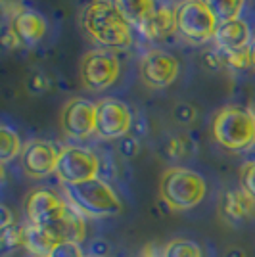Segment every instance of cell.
I'll return each mask as SVG.
<instances>
[{
	"mask_svg": "<svg viewBox=\"0 0 255 257\" xmlns=\"http://www.w3.org/2000/svg\"><path fill=\"white\" fill-rule=\"evenodd\" d=\"M203 2L219 23L238 20L244 8V0H203Z\"/></svg>",
	"mask_w": 255,
	"mask_h": 257,
	"instance_id": "cell-20",
	"label": "cell"
},
{
	"mask_svg": "<svg viewBox=\"0 0 255 257\" xmlns=\"http://www.w3.org/2000/svg\"><path fill=\"white\" fill-rule=\"evenodd\" d=\"M177 33L192 44H203L211 41L217 33L219 22L205 6L203 0H181L175 6Z\"/></svg>",
	"mask_w": 255,
	"mask_h": 257,
	"instance_id": "cell-5",
	"label": "cell"
},
{
	"mask_svg": "<svg viewBox=\"0 0 255 257\" xmlns=\"http://www.w3.org/2000/svg\"><path fill=\"white\" fill-rule=\"evenodd\" d=\"M65 194L75 209L88 217H111L123 207L115 190L98 177L79 184H67Z\"/></svg>",
	"mask_w": 255,
	"mask_h": 257,
	"instance_id": "cell-4",
	"label": "cell"
},
{
	"mask_svg": "<svg viewBox=\"0 0 255 257\" xmlns=\"http://www.w3.org/2000/svg\"><path fill=\"white\" fill-rule=\"evenodd\" d=\"M48 86H50L48 77L44 75V73H41V71L33 73V75L27 79V88H29L31 92H44Z\"/></svg>",
	"mask_w": 255,
	"mask_h": 257,
	"instance_id": "cell-28",
	"label": "cell"
},
{
	"mask_svg": "<svg viewBox=\"0 0 255 257\" xmlns=\"http://www.w3.org/2000/svg\"><path fill=\"white\" fill-rule=\"evenodd\" d=\"M48 257H85L79 242H58Z\"/></svg>",
	"mask_w": 255,
	"mask_h": 257,
	"instance_id": "cell-26",
	"label": "cell"
},
{
	"mask_svg": "<svg viewBox=\"0 0 255 257\" xmlns=\"http://www.w3.org/2000/svg\"><path fill=\"white\" fill-rule=\"evenodd\" d=\"M81 81L88 90H104L119 79L121 62L115 54L107 48H94L86 52L81 60Z\"/></svg>",
	"mask_w": 255,
	"mask_h": 257,
	"instance_id": "cell-6",
	"label": "cell"
},
{
	"mask_svg": "<svg viewBox=\"0 0 255 257\" xmlns=\"http://www.w3.org/2000/svg\"><path fill=\"white\" fill-rule=\"evenodd\" d=\"M142 257H163V249H158L156 246H148L144 249Z\"/></svg>",
	"mask_w": 255,
	"mask_h": 257,
	"instance_id": "cell-34",
	"label": "cell"
},
{
	"mask_svg": "<svg viewBox=\"0 0 255 257\" xmlns=\"http://www.w3.org/2000/svg\"><path fill=\"white\" fill-rule=\"evenodd\" d=\"M123 139H125V137H123ZM121 152H123L125 156H133V154L137 152V144H135V140L133 139L123 140V144H121Z\"/></svg>",
	"mask_w": 255,
	"mask_h": 257,
	"instance_id": "cell-33",
	"label": "cell"
},
{
	"mask_svg": "<svg viewBox=\"0 0 255 257\" xmlns=\"http://www.w3.org/2000/svg\"><path fill=\"white\" fill-rule=\"evenodd\" d=\"M0 211H2V223H0V226H2V228H8V226L14 225V215H12L10 209H8L6 205H2Z\"/></svg>",
	"mask_w": 255,
	"mask_h": 257,
	"instance_id": "cell-32",
	"label": "cell"
},
{
	"mask_svg": "<svg viewBox=\"0 0 255 257\" xmlns=\"http://www.w3.org/2000/svg\"><path fill=\"white\" fill-rule=\"evenodd\" d=\"M203 62H205V65L209 67V69H221V67H224L226 65V62H224V56L221 50H211V52H207L205 56H203Z\"/></svg>",
	"mask_w": 255,
	"mask_h": 257,
	"instance_id": "cell-30",
	"label": "cell"
},
{
	"mask_svg": "<svg viewBox=\"0 0 255 257\" xmlns=\"http://www.w3.org/2000/svg\"><path fill=\"white\" fill-rule=\"evenodd\" d=\"M165 152H167V156L169 158H181L186 154V142L179 137H175V139H171L167 142V146H165Z\"/></svg>",
	"mask_w": 255,
	"mask_h": 257,
	"instance_id": "cell-29",
	"label": "cell"
},
{
	"mask_svg": "<svg viewBox=\"0 0 255 257\" xmlns=\"http://www.w3.org/2000/svg\"><path fill=\"white\" fill-rule=\"evenodd\" d=\"M98 171H100V161L90 150L79 146H65L60 150L56 175L65 186L96 179Z\"/></svg>",
	"mask_w": 255,
	"mask_h": 257,
	"instance_id": "cell-7",
	"label": "cell"
},
{
	"mask_svg": "<svg viewBox=\"0 0 255 257\" xmlns=\"http://www.w3.org/2000/svg\"><path fill=\"white\" fill-rule=\"evenodd\" d=\"M240 184H242V190H245L251 198H255V160L247 161L242 167V171H240Z\"/></svg>",
	"mask_w": 255,
	"mask_h": 257,
	"instance_id": "cell-25",
	"label": "cell"
},
{
	"mask_svg": "<svg viewBox=\"0 0 255 257\" xmlns=\"http://www.w3.org/2000/svg\"><path fill=\"white\" fill-rule=\"evenodd\" d=\"M251 113H253V121H255V109H253V111H251Z\"/></svg>",
	"mask_w": 255,
	"mask_h": 257,
	"instance_id": "cell-36",
	"label": "cell"
},
{
	"mask_svg": "<svg viewBox=\"0 0 255 257\" xmlns=\"http://www.w3.org/2000/svg\"><path fill=\"white\" fill-rule=\"evenodd\" d=\"M163 257H202V249L188 240H173L163 247Z\"/></svg>",
	"mask_w": 255,
	"mask_h": 257,
	"instance_id": "cell-22",
	"label": "cell"
},
{
	"mask_svg": "<svg viewBox=\"0 0 255 257\" xmlns=\"http://www.w3.org/2000/svg\"><path fill=\"white\" fill-rule=\"evenodd\" d=\"M213 41H215L217 50L228 52V50L247 48L253 39H251V29H249V25H247L242 18H238V20H232V22L219 23Z\"/></svg>",
	"mask_w": 255,
	"mask_h": 257,
	"instance_id": "cell-14",
	"label": "cell"
},
{
	"mask_svg": "<svg viewBox=\"0 0 255 257\" xmlns=\"http://www.w3.org/2000/svg\"><path fill=\"white\" fill-rule=\"evenodd\" d=\"M249 52H251V67H255V39L249 44Z\"/></svg>",
	"mask_w": 255,
	"mask_h": 257,
	"instance_id": "cell-35",
	"label": "cell"
},
{
	"mask_svg": "<svg viewBox=\"0 0 255 257\" xmlns=\"http://www.w3.org/2000/svg\"><path fill=\"white\" fill-rule=\"evenodd\" d=\"M0 244H2L4 251H10V249H16L18 246H23V226L12 225L8 228H2Z\"/></svg>",
	"mask_w": 255,
	"mask_h": 257,
	"instance_id": "cell-24",
	"label": "cell"
},
{
	"mask_svg": "<svg viewBox=\"0 0 255 257\" xmlns=\"http://www.w3.org/2000/svg\"><path fill=\"white\" fill-rule=\"evenodd\" d=\"M43 228L50 232V236L56 242H83L86 234L85 221L75 207H69L65 215H62L58 221H54L52 225L43 226Z\"/></svg>",
	"mask_w": 255,
	"mask_h": 257,
	"instance_id": "cell-16",
	"label": "cell"
},
{
	"mask_svg": "<svg viewBox=\"0 0 255 257\" xmlns=\"http://www.w3.org/2000/svg\"><path fill=\"white\" fill-rule=\"evenodd\" d=\"M113 4L125 18V22L137 31L148 22L150 16L158 8L156 0H113Z\"/></svg>",
	"mask_w": 255,
	"mask_h": 257,
	"instance_id": "cell-18",
	"label": "cell"
},
{
	"mask_svg": "<svg viewBox=\"0 0 255 257\" xmlns=\"http://www.w3.org/2000/svg\"><path fill=\"white\" fill-rule=\"evenodd\" d=\"M173 115L175 119L179 121V123H192L194 119H196V107L192 106V104H186V102H181V104H177L175 109H173Z\"/></svg>",
	"mask_w": 255,
	"mask_h": 257,
	"instance_id": "cell-27",
	"label": "cell"
},
{
	"mask_svg": "<svg viewBox=\"0 0 255 257\" xmlns=\"http://www.w3.org/2000/svg\"><path fill=\"white\" fill-rule=\"evenodd\" d=\"M83 27L94 43L107 50H125L133 44V27L113 0H92L83 12Z\"/></svg>",
	"mask_w": 255,
	"mask_h": 257,
	"instance_id": "cell-1",
	"label": "cell"
},
{
	"mask_svg": "<svg viewBox=\"0 0 255 257\" xmlns=\"http://www.w3.org/2000/svg\"><path fill=\"white\" fill-rule=\"evenodd\" d=\"M62 128L67 137L85 140L96 133V104L86 98H71L62 109Z\"/></svg>",
	"mask_w": 255,
	"mask_h": 257,
	"instance_id": "cell-10",
	"label": "cell"
},
{
	"mask_svg": "<svg viewBox=\"0 0 255 257\" xmlns=\"http://www.w3.org/2000/svg\"><path fill=\"white\" fill-rule=\"evenodd\" d=\"M221 215L228 223H242L255 217V198L245 190H228L221 200Z\"/></svg>",
	"mask_w": 255,
	"mask_h": 257,
	"instance_id": "cell-15",
	"label": "cell"
},
{
	"mask_svg": "<svg viewBox=\"0 0 255 257\" xmlns=\"http://www.w3.org/2000/svg\"><path fill=\"white\" fill-rule=\"evenodd\" d=\"M67 209H69V205L65 204L58 194L46 190V188L33 190L25 200V213H27L29 223L39 226L52 225L54 221H58L62 215H65Z\"/></svg>",
	"mask_w": 255,
	"mask_h": 257,
	"instance_id": "cell-11",
	"label": "cell"
},
{
	"mask_svg": "<svg viewBox=\"0 0 255 257\" xmlns=\"http://www.w3.org/2000/svg\"><path fill=\"white\" fill-rule=\"evenodd\" d=\"M139 33L148 41H163L171 37L173 33H177L175 10H171L169 6H158L148 22L139 29Z\"/></svg>",
	"mask_w": 255,
	"mask_h": 257,
	"instance_id": "cell-17",
	"label": "cell"
},
{
	"mask_svg": "<svg viewBox=\"0 0 255 257\" xmlns=\"http://www.w3.org/2000/svg\"><path fill=\"white\" fill-rule=\"evenodd\" d=\"M22 150L23 146L18 133L12 131L10 127L0 128V160H2V163H8L16 156H22Z\"/></svg>",
	"mask_w": 255,
	"mask_h": 257,
	"instance_id": "cell-21",
	"label": "cell"
},
{
	"mask_svg": "<svg viewBox=\"0 0 255 257\" xmlns=\"http://www.w3.org/2000/svg\"><path fill=\"white\" fill-rule=\"evenodd\" d=\"M56 244L58 242L43 226L33 225V223L23 226V246L33 257H48Z\"/></svg>",
	"mask_w": 255,
	"mask_h": 257,
	"instance_id": "cell-19",
	"label": "cell"
},
{
	"mask_svg": "<svg viewBox=\"0 0 255 257\" xmlns=\"http://www.w3.org/2000/svg\"><path fill=\"white\" fill-rule=\"evenodd\" d=\"M226 67H232L236 71H244L247 67H251V52L249 46L247 48H240V50H228L223 52Z\"/></svg>",
	"mask_w": 255,
	"mask_h": 257,
	"instance_id": "cell-23",
	"label": "cell"
},
{
	"mask_svg": "<svg viewBox=\"0 0 255 257\" xmlns=\"http://www.w3.org/2000/svg\"><path fill=\"white\" fill-rule=\"evenodd\" d=\"M10 29L20 37L22 44L33 46L46 35V20L39 12L29 10V8H20L12 16Z\"/></svg>",
	"mask_w": 255,
	"mask_h": 257,
	"instance_id": "cell-13",
	"label": "cell"
},
{
	"mask_svg": "<svg viewBox=\"0 0 255 257\" xmlns=\"http://www.w3.org/2000/svg\"><path fill=\"white\" fill-rule=\"evenodd\" d=\"M140 79L150 88H165L175 83L181 71V62L167 50L152 48L142 56L139 65Z\"/></svg>",
	"mask_w": 255,
	"mask_h": 257,
	"instance_id": "cell-8",
	"label": "cell"
},
{
	"mask_svg": "<svg viewBox=\"0 0 255 257\" xmlns=\"http://www.w3.org/2000/svg\"><path fill=\"white\" fill-rule=\"evenodd\" d=\"M2 44L12 50V48H18V46L22 44V41H20V37L12 31V29H8V31L4 33V37H2Z\"/></svg>",
	"mask_w": 255,
	"mask_h": 257,
	"instance_id": "cell-31",
	"label": "cell"
},
{
	"mask_svg": "<svg viewBox=\"0 0 255 257\" xmlns=\"http://www.w3.org/2000/svg\"><path fill=\"white\" fill-rule=\"evenodd\" d=\"M205 181L202 175L184 167H171L161 175V200L175 211H186L200 204L205 196Z\"/></svg>",
	"mask_w": 255,
	"mask_h": 257,
	"instance_id": "cell-3",
	"label": "cell"
},
{
	"mask_svg": "<svg viewBox=\"0 0 255 257\" xmlns=\"http://www.w3.org/2000/svg\"><path fill=\"white\" fill-rule=\"evenodd\" d=\"M133 125V113L125 102L117 98H104L96 104V135L113 140L127 137Z\"/></svg>",
	"mask_w": 255,
	"mask_h": 257,
	"instance_id": "cell-9",
	"label": "cell"
},
{
	"mask_svg": "<svg viewBox=\"0 0 255 257\" xmlns=\"http://www.w3.org/2000/svg\"><path fill=\"white\" fill-rule=\"evenodd\" d=\"M58 160L60 150L46 140H31L22 150V167L29 177L35 179H43L56 173Z\"/></svg>",
	"mask_w": 255,
	"mask_h": 257,
	"instance_id": "cell-12",
	"label": "cell"
},
{
	"mask_svg": "<svg viewBox=\"0 0 255 257\" xmlns=\"http://www.w3.org/2000/svg\"><path fill=\"white\" fill-rule=\"evenodd\" d=\"M213 139L232 152L251 148L255 144L253 113L240 106L221 107L213 119Z\"/></svg>",
	"mask_w": 255,
	"mask_h": 257,
	"instance_id": "cell-2",
	"label": "cell"
}]
</instances>
